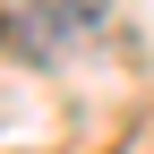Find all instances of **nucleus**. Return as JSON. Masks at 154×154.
I'll use <instances>...</instances> for the list:
<instances>
[{
	"label": "nucleus",
	"instance_id": "f257e3e1",
	"mask_svg": "<svg viewBox=\"0 0 154 154\" xmlns=\"http://www.w3.org/2000/svg\"><path fill=\"white\" fill-rule=\"evenodd\" d=\"M51 17L69 26V43H86V34H103V17H111V0H51Z\"/></svg>",
	"mask_w": 154,
	"mask_h": 154
}]
</instances>
